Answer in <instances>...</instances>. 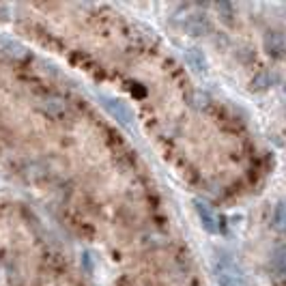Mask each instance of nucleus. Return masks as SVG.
I'll use <instances>...</instances> for the list:
<instances>
[{"mask_svg": "<svg viewBox=\"0 0 286 286\" xmlns=\"http://www.w3.org/2000/svg\"><path fill=\"white\" fill-rule=\"evenodd\" d=\"M216 280L220 286H243V275L228 258V254H222L216 260Z\"/></svg>", "mask_w": 286, "mask_h": 286, "instance_id": "f257e3e1", "label": "nucleus"}, {"mask_svg": "<svg viewBox=\"0 0 286 286\" xmlns=\"http://www.w3.org/2000/svg\"><path fill=\"white\" fill-rule=\"evenodd\" d=\"M104 108L112 114V118H116L121 123V125H129V123H131V110L123 104L121 99L104 97Z\"/></svg>", "mask_w": 286, "mask_h": 286, "instance_id": "f03ea898", "label": "nucleus"}, {"mask_svg": "<svg viewBox=\"0 0 286 286\" xmlns=\"http://www.w3.org/2000/svg\"><path fill=\"white\" fill-rule=\"evenodd\" d=\"M194 211H196V216H198V220H200V226H202L204 230L211 232V234L220 232L218 220H216V216H213V211L207 207V204L200 202V200H194Z\"/></svg>", "mask_w": 286, "mask_h": 286, "instance_id": "7ed1b4c3", "label": "nucleus"}, {"mask_svg": "<svg viewBox=\"0 0 286 286\" xmlns=\"http://www.w3.org/2000/svg\"><path fill=\"white\" fill-rule=\"evenodd\" d=\"M185 30L194 37H202L211 33V22L202 13H194L185 19Z\"/></svg>", "mask_w": 286, "mask_h": 286, "instance_id": "20e7f679", "label": "nucleus"}, {"mask_svg": "<svg viewBox=\"0 0 286 286\" xmlns=\"http://www.w3.org/2000/svg\"><path fill=\"white\" fill-rule=\"evenodd\" d=\"M185 60H187V65L194 71H198V74L207 71V58H204V54L200 52V50H196V47L187 50V52H185Z\"/></svg>", "mask_w": 286, "mask_h": 286, "instance_id": "39448f33", "label": "nucleus"}, {"mask_svg": "<svg viewBox=\"0 0 286 286\" xmlns=\"http://www.w3.org/2000/svg\"><path fill=\"white\" fill-rule=\"evenodd\" d=\"M65 104L63 101H58V99H47L45 104H43V112L47 116H52V118H60L65 114Z\"/></svg>", "mask_w": 286, "mask_h": 286, "instance_id": "423d86ee", "label": "nucleus"}, {"mask_svg": "<svg viewBox=\"0 0 286 286\" xmlns=\"http://www.w3.org/2000/svg\"><path fill=\"white\" fill-rule=\"evenodd\" d=\"M275 222H278V226H286V202H282L278 211H275Z\"/></svg>", "mask_w": 286, "mask_h": 286, "instance_id": "0eeeda50", "label": "nucleus"}, {"mask_svg": "<svg viewBox=\"0 0 286 286\" xmlns=\"http://www.w3.org/2000/svg\"><path fill=\"white\" fill-rule=\"evenodd\" d=\"M216 9H218V11L224 15V19H230V13H232V7L228 5V3H218L216 5Z\"/></svg>", "mask_w": 286, "mask_h": 286, "instance_id": "6e6552de", "label": "nucleus"}]
</instances>
